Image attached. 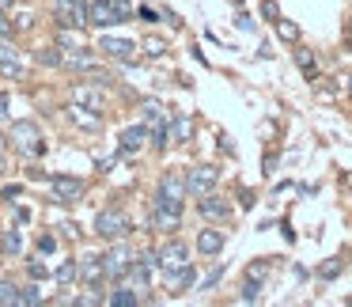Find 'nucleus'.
Wrapping results in <instances>:
<instances>
[{"label":"nucleus","instance_id":"obj_1","mask_svg":"<svg viewBox=\"0 0 352 307\" xmlns=\"http://www.w3.org/2000/svg\"><path fill=\"white\" fill-rule=\"evenodd\" d=\"M178 224H182V201L163 198V193L155 190V201H152V228H155V231H178Z\"/></svg>","mask_w":352,"mask_h":307},{"label":"nucleus","instance_id":"obj_2","mask_svg":"<svg viewBox=\"0 0 352 307\" xmlns=\"http://www.w3.org/2000/svg\"><path fill=\"white\" fill-rule=\"evenodd\" d=\"M129 231H133V224L122 209H102L95 216V235H102V239H125Z\"/></svg>","mask_w":352,"mask_h":307},{"label":"nucleus","instance_id":"obj_3","mask_svg":"<svg viewBox=\"0 0 352 307\" xmlns=\"http://www.w3.org/2000/svg\"><path fill=\"white\" fill-rule=\"evenodd\" d=\"M12 145H16L23 156H31V160H34V156H42V148H46V145H42V129L34 122H16V125H12Z\"/></svg>","mask_w":352,"mask_h":307},{"label":"nucleus","instance_id":"obj_4","mask_svg":"<svg viewBox=\"0 0 352 307\" xmlns=\"http://www.w3.org/2000/svg\"><path fill=\"white\" fill-rule=\"evenodd\" d=\"M133 258H137V254H133L129 246L122 243V239H114V246H110V251L102 254V266H107V277H125V273H129V266H133Z\"/></svg>","mask_w":352,"mask_h":307},{"label":"nucleus","instance_id":"obj_5","mask_svg":"<svg viewBox=\"0 0 352 307\" xmlns=\"http://www.w3.org/2000/svg\"><path fill=\"white\" fill-rule=\"evenodd\" d=\"M216 178H220V171L216 167H193L190 175H186V193L190 198H205V193H212L216 190Z\"/></svg>","mask_w":352,"mask_h":307},{"label":"nucleus","instance_id":"obj_6","mask_svg":"<svg viewBox=\"0 0 352 307\" xmlns=\"http://www.w3.org/2000/svg\"><path fill=\"white\" fill-rule=\"evenodd\" d=\"M50 190H54V201H61V205H76L84 198V182L72 175H54L50 178Z\"/></svg>","mask_w":352,"mask_h":307},{"label":"nucleus","instance_id":"obj_7","mask_svg":"<svg viewBox=\"0 0 352 307\" xmlns=\"http://www.w3.org/2000/svg\"><path fill=\"white\" fill-rule=\"evenodd\" d=\"M155 262H160V269H163V273H170V269L190 266V251H186V243L170 239V243H163L160 251H155Z\"/></svg>","mask_w":352,"mask_h":307},{"label":"nucleus","instance_id":"obj_8","mask_svg":"<svg viewBox=\"0 0 352 307\" xmlns=\"http://www.w3.org/2000/svg\"><path fill=\"white\" fill-rule=\"evenodd\" d=\"M54 16L61 27H84L87 23V0H57Z\"/></svg>","mask_w":352,"mask_h":307},{"label":"nucleus","instance_id":"obj_9","mask_svg":"<svg viewBox=\"0 0 352 307\" xmlns=\"http://www.w3.org/2000/svg\"><path fill=\"white\" fill-rule=\"evenodd\" d=\"M87 23L91 27H114V23H122V12H118L114 0H91V4H87Z\"/></svg>","mask_w":352,"mask_h":307},{"label":"nucleus","instance_id":"obj_10","mask_svg":"<svg viewBox=\"0 0 352 307\" xmlns=\"http://www.w3.org/2000/svg\"><path fill=\"white\" fill-rule=\"evenodd\" d=\"M197 213L205 216V220H228L231 216V201L220 198V193H205V198H197Z\"/></svg>","mask_w":352,"mask_h":307},{"label":"nucleus","instance_id":"obj_11","mask_svg":"<svg viewBox=\"0 0 352 307\" xmlns=\"http://www.w3.org/2000/svg\"><path fill=\"white\" fill-rule=\"evenodd\" d=\"M0 72L12 80H23V61H19V50L8 46V42L0 39Z\"/></svg>","mask_w":352,"mask_h":307},{"label":"nucleus","instance_id":"obj_12","mask_svg":"<svg viewBox=\"0 0 352 307\" xmlns=\"http://www.w3.org/2000/svg\"><path fill=\"white\" fill-rule=\"evenodd\" d=\"M72 103H76V107H84V110H95V114H102V110H107L102 92H95V87H87V84H80L76 92H72Z\"/></svg>","mask_w":352,"mask_h":307},{"label":"nucleus","instance_id":"obj_13","mask_svg":"<svg viewBox=\"0 0 352 307\" xmlns=\"http://www.w3.org/2000/svg\"><path fill=\"white\" fill-rule=\"evenodd\" d=\"M76 266H80V277H84V281L91 284V288L102 281V277H107V266H102V258H99V254H84V258H80Z\"/></svg>","mask_w":352,"mask_h":307},{"label":"nucleus","instance_id":"obj_14","mask_svg":"<svg viewBox=\"0 0 352 307\" xmlns=\"http://www.w3.org/2000/svg\"><path fill=\"white\" fill-rule=\"evenodd\" d=\"M99 50L107 57H118V61H133V54H137V46H133L129 39H102Z\"/></svg>","mask_w":352,"mask_h":307},{"label":"nucleus","instance_id":"obj_15","mask_svg":"<svg viewBox=\"0 0 352 307\" xmlns=\"http://www.w3.org/2000/svg\"><path fill=\"white\" fill-rule=\"evenodd\" d=\"M148 140V129L144 125H129V129L122 133V140H118V148H122V156H133V152H140V145Z\"/></svg>","mask_w":352,"mask_h":307},{"label":"nucleus","instance_id":"obj_16","mask_svg":"<svg viewBox=\"0 0 352 307\" xmlns=\"http://www.w3.org/2000/svg\"><path fill=\"white\" fill-rule=\"evenodd\" d=\"M163 281H167V292H186L193 284V266H182V269H170V273H163Z\"/></svg>","mask_w":352,"mask_h":307},{"label":"nucleus","instance_id":"obj_17","mask_svg":"<svg viewBox=\"0 0 352 307\" xmlns=\"http://www.w3.org/2000/svg\"><path fill=\"white\" fill-rule=\"evenodd\" d=\"M160 193H163V198L182 201V198H186V178L175 175V171H170V175H163V178H160Z\"/></svg>","mask_w":352,"mask_h":307},{"label":"nucleus","instance_id":"obj_18","mask_svg":"<svg viewBox=\"0 0 352 307\" xmlns=\"http://www.w3.org/2000/svg\"><path fill=\"white\" fill-rule=\"evenodd\" d=\"M197 251H201V254H220V251H223V231L205 228V231L197 235Z\"/></svg>","mask_w":352,"mask_h":307},{"label":"nucleus","instance_id":"obj_19","mask_svg":"<svg viewBox=\"0 0 352 307\" xmlns=\"http://www.w3.org/2000/svg\"><path fill=\"white\" fill-rule=\"evenodd\" d=\"M65 65H69V69H80V72H91L95 69V57L87 54L84 46H76V50H65Z\"/></svg>","mask_w":352,"mask_h":307},{"label":"nucleus","instance_id":"obj_20","mask_svg":"<svg viewBox=\"0 0 352 307\" xmlns=\"http://www.w3.org/2000/svg\"><path fill=\"white\" fill-rule=\"evenodd\" d=\"M190 133H193V122H190L186 114H175V118H170V140L186 145V140H190Z\"/></svg>","mask_w":352,"mask_h":307},{"label":"nucleus","instance_id":"obj_21","mask_svg":"<svg viewBox=\"0 0 352 307\" xmlns=\"http://www.w3.org/2000/svg\"><path fill=\"white\" fill-rule=\"evenodd\" d=\"M140 118H144L148 125H160V122H167V114H163V107L155 99H144L140 103Z\"/></svg>","mask_w":352,"mask_h":307},{"label":"nucleus","instance_id":"obj_22","mask_svg":"<svg viewBox=\"0 0 352 307\" xmlns=\"http://www.w3.org/2000/svg\"><path fill=\"white\" fill-rule=\"evenodd\" d=\"M69 118L76 125H84V129H99V122H102V114H95V110H91V114H84V107H72Z\"/></svg>","mask_w":352,"mask_h":307},{"label":"nucleus","instance_id":"obj_23","mask_svg":"<svg viewBox=\"0 0 352 307\" xmlns=\"http://www.w3.org/2000/svg\"><path fill=\"white\" fill-rule=\"evenodd\" d=\"M110 304L114 307H137L140 296H137V288H118V292H110Z\"/></svg>","mask_w":352,"mask_h":307},{"label":"nucleus","instance_id":"obj_24","mask_svg":"<svg viewBox=\"0 0 352 307\" xmlns=\"http://www.w3.org/2000/svg\"><path fill=\"white\" fill-rule=\"evenodd\" d=\"M0 304H4V307H16L19 304V288L12 281H0Z\"/></svg>","mask_w":352,"mask_h":307},{"label":"nucleus","instance_id":"obj_25","mask_svg":"<svg viewBox=\"0 0 352 307\" xmlns=\"http://www.w3.org/2000/svg\"><path fill=\"white\" fill-rule=\"evenodd\" d=\"M258 296H261L258 281H254V277H246V284L239 288V299H243V304H258Z\"/></svg>","mask_w":352,"mask_h":307},{"label":"nucleus","instance_id":"obj_26","mask_svg":"<svg viewBox=\"0 0 352 307\" xmlns=\"http://www.w3.org/2000/svg\"><path fill=\"white\" fill-rule=\"evenodd\" d=\"M61 46H46L38 50V65H65V54H57Z\"/></svg>","mask_w":352,"mask_h":307},{"label":"nucleus","instance_id":"obj_27","mask_svg":"<svg viewBox=\"0 0 352 307\" xmlns=\"http://www.w3.org/2000/svg\"><path fill=\"white\" fill-rule=\"evenodd\" d=\"M4 251H8V254H19V251H23V235H19L16 228L4 231Z\"/></svg>","mask_w":352,"mask_h":307},{"label":"nucleus","instance_id":"obj_28","mask_svg":"<svg viewBox=\"0 0 352 307\" xmlns=\"http://www.w3.org/2000/svg\"><path fill=\"white\" fill-rule=\"evenodd\" d=\"M296 61H299V69L314 80V54H311V50H296Z\"/></svg>","mask_w":352,"mask_h":307},{"label":"nucleus","instance_id":"obj_29","mask_svg":"<svg viewBox=\"0 0 352 307\" xmlns=\"http://www.w3.org/2000/svg\"><path fill=\"white\" fill-rule=\"evenodd\" d=\"M19 304H42L38 284H27V288H19Z\"/></svg>","mask_w":352,"mask_h":307},{"label":"nucleus","instance_id":"obj_30","mask_svg":"<svg viewBox=\"0 0 352 307\" xmlns=\"http://www.w3.org/2000/svg\"><path fill=\"white\" fill-rule=\"evenodd\" d=\"M27 273H31V281H46L50 269L42 266V258H34V262H27Z\"/></svg>","mask_w":352,"mask_h":307},{"label":"nucleus","instance_id":"obj_31","mask_svg":"<svg viewBox=\"0 0 352 307\" xmlns=\"http://www.w3.org/2000/svg\"><path fill=\"white\" fill-rule=\"evenodd\" d=\"M76 273H80V266H76V262H65V266H57V281H61V284H69Z\"/></svg>","mask_w":352,"mask_h":307},{"label":"nucleus","instance_id":"obj_32","mask_svg":"<svg viewBox=\"0 0 352 307\" xmlns=\"http://www.w3.org/2000/svg\"><path fill=\"white\" fill-rule=\"evenodd\" d=\"M220 277H223V266H212V269H208V277H205V281H201V292L216 288V284H220Z\"/></svg>","mask_w":352,"mask_h":307},{"label":"nucleus","instance_id":"obj_33","mask_svg":"<svg viewBox=\"0 0 352 307\" xmlns=\"http://www.w3.org/2000/svg\"><path fill=\"white\" fill-rule=\"evenodd\" d=\"M265 273H269V266H265V262H254V266L246 269V277H254V281H265Z\"/></svg>","mask_w":352,"mask_h":307},{"label":"nucleus","instance_id":"obj_34","mask_svg":"<svg viewBox=\"0 0 352 307\" xmlns=\"http://www.w3.org/2000/svg\"><path fill=\"white\" fill-rule=\"evenodd\" d=\"M54 251H57V239L54 235H42L38 239V254H54Z\"/></svg>","mask_w":352,"mask_h":307},{"label":"nucleus","instance_id":"obj_35","mask_svg":"<svg viewBox=\"0 0 352 307\" xmlns=\"http://www.w3.org/2000/svg\"><path fill=\"white\" fill-rule=\"evenodd\" d=\"M12 31H16V27H12V19L4 16V8H0V39H12Z\"/></svg>","mask_w":352,"mask_h":307},{"label":"nucleus","instance_id":"obj_36","mask_svg":"<svg viewBox=\"0 0 352 307\" xmlns=\"http://www.w3.org/2000/svg\"><path fill=\"white\" fill-rule=\"evenodd\" d=\"M144 54H148V57H163V42H155V39H152V42L144 46Z\"/></svg>","mask_w":352,"mask_h":307},{"label":"nucleus","instance_id":"obj_37","mask_svg":"<svg viewBox=\"0 0 352 307\" xmlns=\"http://www.w3.org/2000/svg\"><path fill=\"white\" fill-rule=\"evenodd\" d=\"M276 31H280V39H296V27H292V23H276Z\"/></svg>","mask_w":352,"mask_h":307},{"label":"nucleus","instance_id":"obj_38","mask_svg":"<svg viewBox=\"0 0 352 307\" xmlns=\"http://www.w3.org/2000/svg\"><path fill=\"white\" fill-rule=\"evenodd\" d=\"M337 273H341V262H337V258H333V262H329V266H326V269H322V277H326V281H329V277H337Z\"/></svg>","mask_w":352,"mask_h":307},{"label":"nucleus","instance_id":"obj_39","mask_svg":"<svg viewBox=\"0 0 352 307\" xmlns=\"http://www.w3.org/2000/svg\"><path fill=\"white\" fill-rule=\"evenodd\" d=\"M137 16H140V19H144V23H160V16H155V12H152V8H140V12H137Z\"/></svg>","mask_w":352,"mask_h":307},{"label":"nucleus","instance_id":"obj_40","mask_svg":"<svg viewBox=\"0 0 352 307\" xmlns=\"http://www.w3.org/2000/svg\"><path fill=\"white\" fill-rule=\"evenodd\" d=\"M261 12H265V19H276V16H280V8H276L273 0H265V8H261Z\"/></svg>","mask_w":352,"mask_h":307},{"label":"nucleus","instance_id":"obj_41","mask_svg":"<svg viewBox=\"0 0 352 307\" xmlns=\"http://www.w3.org/2000/svg\"><path fill=\"white\" fill-rule=\"evenodd\" d=\"M19 198V186H4V201H16Z\"/></svg>","mask_w":352,"mask_h":307},{"label":"nucleus","instance_id":"obj_42","mask_svg":"<svg viewBox=\"0 0 352 307\" xmlns=\"http://www.w3.org/2000/svg\"><path fill=\"white\" fill-rule=\"evenodd\" d=\"M0 118H8V95L0 92Z\"/></svg>","mask_w":352,"mask_h":307},{"label":"nucleus","instance_id":"obj_43","mask_svg":"<svg viewBox=\"0 0 352 307\" xmlns=\"http://www.w3.org/2000/svg\"><path fill=\"white\" fill-rule=\"evenodd\" d=\"M0 8H4V12H8V8H12V0H0Z\"/></svg>","mask_w":352,"mask_h":307},{"label":"nucleus","instance_id":"obj_44","mask_svg":"<svg viewBox=\"0 0 352 307\" xmlns=\"http://www.w3.org/2000/svg\"><path fill=\"white\" fill-rule=\"evenodd\" d=\"M4 167H8V163H4V156H0V175H4Z\"/></svg>","mask_w":352,"mask_h":307},{"label":"nucleus","instance_id":"obj_45","mask_svg":"<svg viewBox=\"0 0 352 307\" xmlns=\"http://www.w3.org/2000/svg\"><path fill=\"white\" fill-rule=\"evenodd\" d=\"M349 92H352V76H349Z\"/></svg>","mask_w":352,"mask_h":307}]
</instances>
